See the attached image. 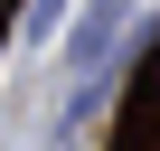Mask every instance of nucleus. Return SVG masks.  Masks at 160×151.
Here are the masks:
<instances>
[{"mask_svg":"<svg viewBox=\"0 0 160 151\" xmlns=\"http://www.w3.org/2000/svg\"><path fill=\"white\" fill-rule=\"evenodd\" d=\"M113 38H122V0H94V10L75 19V38H66V47H75V76L104 66V57H113Z\"/></svg>","mask_w":160,"mask_h":151,"instance_id":"obj_1","label":"nucleus"},{"mask_svg":"<svg viewBox=\"0 0 160 151\" xmlns=\"http://www.w3.org/2000/svg\"><path fill=\"white\" fill-rule=\"evenodd\" d=\"M141 104H160V38H151V57H141Z\"/></svg>","mask_w":160,"mask_h":151,"instance_id":"obj_2","label":"nucleus"},{"mask_svg":"<svg viewBox=\"0 0 160 151\" xmlns=\"http://www.w3.org/2000/svg\"><path fill=\"white\" fill-rule=\"evenodd\" d=\"M57 10H66V0H38V10H28V29H57Z\"/></svg>","mask_w":160,"mask_h":151,"instance_id":"obj_3","label":"nucleus"},{"mask_svg":"<svg viewBox=\"0 0 160 151\" xmlns=\"http://www.w3.org/2000/svg\"><path fill=\"white\" fill-rule=\"evenodd\" d=\"M10 10H19V0H0V19H10Z\"/></svg>","mask_w":160,"mask_h":151,"instance_id":"obj_4","label":"nucleus"}]
</instances>
